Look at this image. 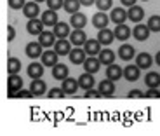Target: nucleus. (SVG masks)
I'll use <instances>...</instances> for the list:
<instances>
[{
  "label": "nucleus",
  "mask_w": 160,
  "mask_h": 136,
  "mask_svg": "<svg viewBox=\"0 0 160 136\" xmlns=\"http://www.w3.org/2000/svg\"><path fill=\"white\" fill-rule=\"evenodd\" d=\"M101 96H103V94H101L99 89L96 91V89L92 87V89H87V91H85V98H101Z\"/></svg>",
  "instance_id": "obj_41"
},
{
  "label": "nucleus",
  "mask_w": 160,
  "mask_h": 136,
  "mask_svg": "<svg viewBox=\"0 0 160 136\" xmlns=\"http://www.w3.org/2000/svg\"><path fill=\"white\" fill-rule=\"evenodd\" d=\"M82 2V5H85V7H89V5H92V4H96V0H80Z\"/></svg>",
  "instance_id": "obj_46"
},
{
  "label": "nucleus",
  "mask_w": 160,
  "mask_h": 136,
  "mask_svg": "<svg viewBox=\"0 0 160 136\" xmlns=\"http://www.w3.org/2000/svg\"><path fill=\"white\" fill-rule=\"evenodd\" d=\"M155 61H157V65H160V51L157 52V56H155Z\"/></svg>",
  "instance_id": "obj_47"
},
{
  "label": "nucleus",
  "mask_w": 160,
  "mask_h": 136,
  "mask_svg": "<svg viewBox=\"0 0 160 136\" xmlns=\"http://www.w3.org/2000/svg\"><path fill=\"white\" fill-rule=\"evenodd\" d=\"M99 91H101L103 96H112L113 92H115V82L110 80V79L101 80V82H99Z\"/></svg>",
  "instance_id": "obj_27"
},
{
  "label": "nucleus",
  "mask_w": 160,
  "mask_h": 136,
  "mask_svg": "<svg viewBox=\"0 0 160 136\" xmlns=\"http://www.w3.org/2000/svg\"><path fill=\"white\" fill-rule=\"evenodd\" d=\"M127 14H129V19L134 21V23H139V21L144 18V11H143V7H139V5H132V7H129Z\"/></svg>",
  "instance_id": "obj_26"
},
{
  "label": "nucleus",
  "mask_w": 160,
  "mask_h": 136,
  "mask_svg": "<svg viewBox=\"0 0 160 136\" xmlns=\"http://www.w3.org/2000/svg\"><path fill=\"white\" fill-rule=\"evenodd\" d=\"M56 39L58 37L54 35V32H49V30H44V32L38 35V42L44 45V47H47V49L56 44Z\"/></svg>",
  "instance_id": "obj_8"
},
{
  "label": "nucleus",
  "mask_w": 160,
  "mask_h": 136,
  "mask_svg": "<svg viewBox=\"0 0 160 136\" xmlns=\"http://www.w3.org/2000/svg\"><path fill=\"white\" fill-rule=\"evenodd\" d=\"M134 47H132L131 44H122L118 47V56H120V60H124V61H129V60H132L134 58Z\"/></svg>",
  "instance_id": "obj_23"
},
{
  "label": "nucleus",
  "mask_w": 160,
  "mask_h": 136,
  "mask_svg": "<svg viewBox=\"0 0 160 136\" xmlns=\"http://www.w3.org/2000/svg\"><path fill=\"white\" fill-rule=\"evenodd\" d=\"M54 35L58 37V39H66V37H70L72 35V32H70V24H66V23H58L56 26H54Z\"/></svg>",
  "instance_id": "obj_25"
},
{
  "label": "nucleus",
  "mask_w": 160,
  "mask_h": 136,
  "mask_svg": "<svg viewBox=\"0 0 160 136\" xmlns=\"http://www.w3.org/2000/svg\"><path fill=\"white\" fill-rule=\"evenodd\" d=\"M143 2H148V0H143Z\"/></svg>",
  "instance_id": "obj_49"
},
{
  "label": "nucleus",
  "mask_w": 160,
  "mask_h": 136,
  "mask_svg": "<svg viewBox=\"0 0 160 136\" xmlns=\"http://www.w3.org/2000/svg\"><path fill=\"white\" fill-rule=\"evenodd\" d=\"M64 94H66V92H64V89H63V87H61V89L52 87L51 91H49L47 96H49V98H64Z\"/></svg>",
  "instance_id": "obj_38"
},
{
  "label": "nucleus",
  "mask_w": 160,
  "mask_h": 136,
  "mask_svg": "<svg viewBox=\"0 0 160 136\" xmlns=\"http://www.w3.org/2000/svg\"><path fill=\"white\" fill-rule=\"evenodd\" d=\"M54 51L59 56H66V54L72 52V42H68L66 39H58L56 44H54Z\"/></svg>",
  "instance_id": "obj_7"
},
{
  "label": "nucleus",
  "mask_w": 160,
  "mask_h": 136,
  "mask_svg": "<svg viewBox=\"0 0 160 136\" xmlns=\"http://www.w3.org/2000/svg\"><path fill=\"white\" fill-rule=\"evenodd\" d=\"M28 75L32 77V80L33 79H40V77L44 75V63H30V66H28Z\"/></svg>",
  "instance_id": "obj_28"
},
{
  "label": "nucleus",
  "mask_w": 160,
  "mask_h": 136,
  "mask_svg": "<svg viewBox=\"0 0 160 136\" xmlns=\"http://www.w3.org/2000/svg\"><path fill=\"white\" fill-rule=\"evenodd\" d=\"M24 0H9V7L11 9H23L24 7Z\"/></svg>",
  "instance_id": "obj_40"
},
{
  "label": "nucleus",
  "mask_w": 160,
  "mask_h": 136,
  "mask_svg": "<svg viewBox=\"0 0 160 136\" xmlns=\"http://www.w3.org/2000/svg\"><path fill=\"white\" fill-rule=\"evenodd\" d=\"M68 56L73 65H84V61L87 60V52H85V49L75 47V49H72V52H70Z\"/></svg>",
  "instance_id": "obj_6"
},
{
  "label": "nucleus",
  "mask_w": 160,
  "mask_h": 136,
  "mask_svg": "<svg viewBox=\"0 0 160 136\" xmlns=\"http://www.w3.org/2000/svg\"><path fill=\"white\" fill-rule=\"evenodd\" d=\"M110 19H112L115 24H122V23H125V19H129V14H127V11H125L124 7H115V9H112Z\"/></svg>",
  "instance_id": "obj_3"
},
{
  "label": "nucleus",
  "mask_w": 160,
  "mask_h": 136,
  "mask_svg": "<svg viewBox=\"0 0 160 136\" xmlns=\"http://www.w3.org/2000/svg\"><path fill=\"white\" fill-rule=\"evenodd\" d=\"M150 32H152V30H150L148 24H138L136 28L132 30V35H134L136 40H141V42H143V40H146L150 37Z\"/></svg>",
  "instance_id": "obj_15"
},
{
  "label": "nucleus",
  "mask_w": 160,
  "mask_h": 136,
  "mask_svg": "<svg viewBox=\"0 0 160 136\" xmlns=\"http://www.w3.org/2000/svg\"><path fill=\"white\" fill-rule=\"evenodd\" d=\"M35 2H47V0H35Z\"/></svg>",
  "instance_id": "obj_48"
},
{
  "label": "nucleus",
  "mask_w": 160,
  "mask_h": 136,
  "mask_svg": "<svg viewBox=\"0 0 160 136\" xmlns=\"http://www.w3.org/2000/svg\"><path fill=\"white\" fill-rule=\"evenodd\" d=\"M108 23H110V18L104 14V11H99V12H96V14L92 16V24H94L96 28H99V30L106 28Z\"/></svg>",
  "instance_id": "obj_9"
},
{
  "label": "nucleus",
  "mask_w": 160,
  "mask_h": 136,
  "mask_svg": "<svg viewBox=\"0 0 160 136\" xmlns=\"http://www.w3.org/2000/svg\"><path fill=\"white\" fill-rule=\"evenodd\" d=\"M80 5H82V2L80 0H64V11L70 12V14H75V12H78Z\"/></svg>",
  "instance_id": "obj_34"
},
{
  "label": "nucleus",
  "mask_w": 160,
  "mask_h": 136,
  "mask_svg": "<svg viewBox=\"0 0 160 136\" xmlns=\"http://www.w3.org/2000/svg\"><path fill=\"white\" fill-rule=\"evenodd\" d=\"M19 89H23V79H21L18 73H14V75H9V79H7L9 96H14V92H18Z\"/></svg>",
  "instance_id": "obj_1"
},
{
  "label": "nucleus",
  "mask_w": 160,
  "mask_h": 136,
  "mask_svg": "<svg viewBox=\"0 0 160 136\" xmlns=\"http://www.w3.org/2000/svg\"><path fill=\"white\" fill-rule=\"evenodd\" d=\"M84 49H85V52H87V56H98L101 52V42L99 40H87L84 44Z\"/></svg>",
  "instance_id": "obj_11"
},
{
  "label": "nucleus",
  "mask_w": 160,
  "mask_h": 136,
  "mask_svg": "<svg viewBox=\"0 0 160 136\" xmlns=\"http://www.w3.org/2000/svg\"><path fill=\"white\" fill-rule=\"evenodd\" d=\"M152 63H153V60H152V56H150L148 52H141V54H138L136 65L141 68V70H144V68H150V66H152Z\"/></svg>",
  "instance_id": "obj_32"
},
{
  "label": "nucleus",
  "mask_w": 160,
  "mask_h": 136,
  "mask_svg": "<svg viewBox=\"0 0 160 136\" xmlns=\"http://www.w3.org/2000/svg\"><path fill=\"white\" fill-rule=\"evenodd\" d=\"M70 42H72L75 47H80V45H84L87 42V37L82 30H73L72 35H70Z\"/></svg>",
  "instance_id": "obj_21"
},
{
  "label": "nucleus",
  "mask_w": 160,
  "mask_h": 136,
  "mask_svg": "<svg viewBox=\"0 0 160 136\" xmlns=\"http://www.w3.org/2000/svg\"><path fill=\"white\" fill-rule=\"evenodd\" d=\"M127 96H129V98H143V96H144V92H141L139 89H132V91H129Z\"/></svg>",
  "instance_id": "obj_43"
},
{
  "label": "nucleus",
  "mask_w": 160,
  "mask_h": 136,
  "mask_svg": "<svg viewBox=\"0 0 160 136\" xmlns=\"http://www.w3.org/2000/svg\"><path fill=\"white\" fill-rule=\"evenodd\" d=\"M141 68L138 66V65H127V66L124 68V77L129 80V82H134V80L139 79L141 72H139Z\"/></svg>",
  "instance_id": "obj_13"
},
{
  "label": "nucleus",
  "mask_w": 160,
  "mask_h": 136,
  "mask_svg": "<svg viewBox=\"0 0 160 136\" xmlns=\"http://www.w3.org/2000/svg\"><path fill=\"white\" fill-rule=\"evenodd\" d=\"M148 26H150V30H152V32H160V16H158V14L150 16Z\"/></svg>",
  "instance_id": "obj_35"
},
{
  "label": "nucleus",
  "mask_w": 160,
  "mask_h": 136,
  "mask_svg": "<svg viewBox=\"0 0 160 136\" xmlns=\"http://www.w3.org/2000/svg\"><path fill=\"white\" fill-rule=\"evenodd\" d=\"M120 2H122V4L125 5V7H132V5H136L138 0H120Z\"/></svg>",
  "instance_id": "obj_45"
},
{
  "label": "nucleus",
  "mask_w": 160,
  "mask_h": 136,
  "mask_svg": "<svg viewBox=\"0 0 160 136\" xmlns=\"http://www.w3.org/2000/svg\"><path fill=\"white\" fill-rule=\"evenodd\" d=\"M84 68H85V72H89V73H96V72H99V68H101V61H99V58L89 56L87 60L84 61Z\"/></svg>",
  "instance_id": "obj_17"
},
{
  "label": "nucleus",
  "mask_w": 160,
  "mask_h": 136,
  "mask_svg": "<svg viewBox=\"0 0 160 136\" xmlns=\"http://www.w3.org/2000/svg\"><path fill=\"white\" fill-rule=\"evenodd\" d=\"M42 47H44V45L40 44V42H30V44H26V56L32 58V60L42 58V54H44Z\"/></svg>",
  "instance_id": "obj_5"
},
{
  "label": "nucleus",
  "mask_w": 160,
  "mask_h": 136,
  "mask_svg": "<svg viewBox=\"0 0 160 136\" xmlns=\"http://www.w3.org/2000/svg\"><path fill=\"white\" fill-rule=\"evenodd\" d=\"M35 94L32 92V89L30 91H26V89H19L18 92H14V98H33Z\"/></svg>",
  "instance_id": "obj_39"
},
{
  "label": "nucleus",
  "mask_w": 160,
  "mask_h": 136,
  "mask_svg": "<svg viewBox=\"0 0 160 136\" xmlns=\"http://www.w3.org/2000/svg\"><path fill=\"white\" fill-rule=\"evenodd\" d=\"M129 37H131V28H129L125 23H122V24H117V28H115V39H118V40H127Z\"/></svg>",
  "instance_id": "obj_30"
},
{
  "label": "nucleus",
  "mask_w": 160,
  "mask_h": 136,
  "mask_svg": "<svg viewBox=\"0 0 160 136\" xmlns=\"http://www.w3.org/2000/svg\"><path fill=\"white\" fill-rule=\"evenodd\" d=\"M98 58H99L101 65H112L115 63V52L112 51V49H101V52L98 54Z\"/></svg>",
  "instance_id": "obj_24"
},
{
  "label": "nucleus",
  "mask_w": 160,
  "mask_h": 136,
  "mask_svg": "<svg viewBox=\"0 0 160 136\" xmlns=\"http://www.w3.org/2000/svg\"><path fill=\"white\" fill-rule=\"evenodd\" d=\"M70 24H72L75 30H82L85 24H87V18H85V14H82V12H75V14L70 16Z\"/></svg>",
  "instance_id": "obj_10"
},
{
  "label": "nucleus",
  "mask_w": 160,
  "mask_h": 136,
  "mask_svg": "<svg viewBox=\"0 0 160 136\" xmlns=\"http://www.w3.org/2000/svg\"><path fill=\"white\" fill-rule=\"evenodd\" d=\"M80 84H78V80L72 79V77H66V79L63 80V89L66 94H75L77 91H78Z\"/></svg>",
  "instance_id": "obj_20"
},
{
  "label": "nucleus",
  "mask_w": 160,
  "mask_h": 136,
  "mask_svg": "<svg viewBox=\"0 0 160 136\" xmlns=\"http://www.w3.org/2000/svg\"><path fill=\"white\" fill-rule=\"evenodd\" d=\"M42 23L45 24V26H56L59 21H58V14H56V11H52V9H47V11L42 14Z\"/></svg>",
  "instance_id": "obj_18"
},
{
  "label": "nucleus",
  "mask_w": 160,
  "mask_h": 136,
  "mask_svg": "<svg viewBox=\"0 0 160 136\" xmlns=\"http://www.w3.org/2000/svg\"><path fill=\"white\" fill-rule=\"evenodd\" d=\"M14 37H16V30H14V26H9V28H7V40H9V42H12Z\"/></svg>",
  "instance_id": "obj_44"
},
{
  "label": "nucleus",
  "mask_w": 160,
  "mask_h": 136,
  "mask_svg": "<svg viewBox=\"0 0 160 136\" xmlns=\"http://www.w3.org/2000/svg\"><path fill=\"white\" fill-rule=\"evenodd\" d=\"M113 39H115V32H112V30H108V28L99 30V33H98V40H99L103 45H110L113 42Z\"/></svg>",
  "instance_id": "obj_22"
},
{
  "label": "nucleus",
  "mask_w": 160,
  "mask_h": 136,
  "mask_svg": "<svg viewBox=\"0 0 160 136\" xmlns=\"http://www.w3.org/2000/svg\"><path fill=\"white\" fill-rule=\"evenodd\" d=\"M64 5V0H47V9H52V11H58Z\"/></svg>",
  "instance_id": "obj_37"
},
{
  "label": "nucleus",
  "mask_w": 160,
  "mask_h": 136,
  "mask_svg": "<svg viewBox=\"0 0 160 136\" xmlns=\"http://www.w3.org/2000/svg\"><path fill=\"white\" fill-rule=\"evenodd\" d=\"M122 75H124V70H122L118 65L112 63V65H108V66H106V79H110V80H113V82H117V80H118Z\"/></svg>",
  "instance_id": "obj_12"
},
{
  "label": "nucleus",
  "mask_w": 160,
  "mask_h": 136,
  "mask_svg": "<svg viewBox=\"0 0 160 136\" xmlns=\"http://www.w3.org/2000/svg\"><path fill=\"white\" fill-rule=\"evenodd\" d=\"M30 89H32V92L35 94V96H40V94H44L45 89H47V84H45L42 79H33L32 80V86H30Z\"/></svg>",
  "instance_id": "obj_29"
},
{
  "label": "nucleus",
  "mask_w": 160,
  "mask_h": 136,
  "mask_svg": "<svg viewBox=\"0 0 160 136\" xmlns=\"http://www.w3.org/2000/svg\"><path fill=\"white\" fill-rule=\"evenodd\" d=\"M23 14L28 19H33V18H37L40 14V7H38V2H35V0H32V2H26L23 7Z\"/></svg>",
  "instance_id": "obj_4"
},
{
  "label": "nucleus",
  "mask_w": 160,
  "mask_h": 136,
  "mask_svg": "<svg viewBox=\"0 0 160 136\" xmlns=\"http://www.w3.org/2000/svg\"><path fill=\"white\" fill-rule=\"evenodd\" d=\"M144 98H160V91L158 89H150L144 92Z\"/></svg>",
  "instance_id": "obj_42"
},
{
  "label": "nucleus",
  "mask_w": 160,
  "mask_h": 136,
  "mask_svg": "<svg viewBox=\"0 0 160 136\" xmlns=\"http://www.w3.org/2000/svg\"><path fill=\"white\" fill-rule=\"evenodd\" d=\"M78 84H80V87L82 89H92L94 87V84H96V80H94V73H89V72H85V73H82V75L78 77Z\"/></svg>",
  "instance_id": "obj_14"
},
{
  "label": "nucleus",
  "mask_w": 160,
  "mask_h": 136,
  "mask_svg": "<svg viewBox=\"0 0 160 136\" xmlns=\"http://www.w3.org/2000/svg\"><path fill=\"white\" fill-rule=\"evenodd\" d=\"M144 82H146V86H148L150 89H158L160 75L157 72H148V73H146V77H144Z\"/></svg>",
  "instance_id": "obj_31"
},
{
  "label": "nucleus",
  "mask_w": 160,
  "mask_h": 136,
  "mask_svg": "<svg viewBox=\"0 0 160 136\" xmlns=\"http://www.w3.org/2000/svg\"><path fill=\"white\" fill-rule=\"evenodd\" d=\"M45 24L42 23V19H37V18H33V19H28V24H26V32L30 33V35H40V33L44 32Z\"/></svg>",
  "instance_id": "obj_2"
},
{
  "label": "nucleus",
  "mask_w": 160,
  "mask_h": 136,
  "mask_svg": "<svg viewBox=\"0 0 160 136\" xmlns=\"http://www.w3.org/2000/svg\"><path fill=\"white\" fill-rule=\"evenodd\" d=\"M96 5L99 11H108V9H112L113 2L112 0H96Z\"/></svg>",
  "instance_id": "obj_36"
},
{
  "label": "nucleus",
  "mask_w": 160,
  "mask_h": 136,
  "mask_svg": "<svg viewBox=\"0 0 160 136\" xmlns=\"http://www.w3.org/2000/svg\"><path fill=\"white\" fill-rule=\"evenodd\" d=\"M21 70V61L18 60V58H9L7 60V72L9 75H14V73H18Z\"/></svg>",
  "instance_id": "obj_33"
},
{
  "label": "nucleus",
  "mask_w": 160,
  "mask_h": 136,
  "mask_svg": "<svg viewBox=\"0 0 160 136\" xmlns=\"http://www.w3.org/2000/svg\"><path fill=\"white\" fill-rule=\"evenodd\" d=\"M58 56H59V54H58L56 51H49L47 49V51L42 54V63H44V66L52 68L54 65H58L59 63V61H58Z\"/></svg>",
  "instance_id": "obj_16"
},
{
  "label": "nucleus",
  "mask_w": 160,
  "mask_h": 136,
  "mask_svg": "<svg viewBox=\"0 0 160 136\" xmlns=\"http://www.w3.org/2000/svg\"><path fill=\"white\" fill-rule=\"evenodd\" d=\"M52 77L56 80H64L66 77H68V66L63 63H58L52 66Z\"/></svg>",
  "instance_id": "obj_19"
}]
</instances>
